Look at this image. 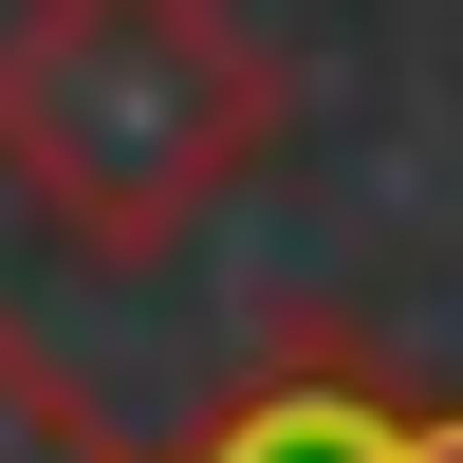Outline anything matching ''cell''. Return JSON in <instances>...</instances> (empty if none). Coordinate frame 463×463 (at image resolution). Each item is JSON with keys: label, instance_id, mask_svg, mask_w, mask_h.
<instances>
[{"label": "cell", "instance_id": "cell-3", "mask_svg": "<svg viewBox=\"0 0 463 463\" xmlns=\"http://www.w3.org/2000/svg\"><path fill=\"white\" fill-rule=\"evenodd\" d=\"M0 463H130V445H111V427H93V408H74V390H56V371H37V353H19V334H0Z\"/></svg>", "mask_w": 463, "mask_h": 463}, {"label": "cell", "instance_id": "cell-2", "mask_svg": "<svg viewBox=\"0 0 463 463\" xmlns=\"http://www.w3.org/2000/svg\"><path fill=\"white\" fill-rule=\"evenodd\" d=\"M167 463H463V390H427L390 334L316 316V334H279Z\"/></svg>", "mask_w": 463, "mask_h": 463}, {"label": "cell", "instance_id": "cell-1", "mask_svg": "<svg viewBox=\"0 0 463 463\" xmlns=\"http://www.w3.org/2000/svg\"><path fill=\"white\" fill-rule=\"evenodd\" d=\"M297 74L241 0H19L0 19V185L74 260H167L279 167Z\"/></svg>", "mask_w": 463, "mask_h": 463}]
</instances>
